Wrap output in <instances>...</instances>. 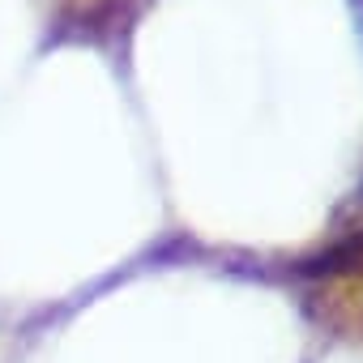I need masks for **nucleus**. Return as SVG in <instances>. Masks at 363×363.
Wrapping results in <instances>:
<instances>
[{"instance_id": "f257e3e1", "label": "nucleus", "mask_w": 363, "mask_h": 363, "mask_svg": "<svg viewBox=\"0 0 363 363\" xmlns=\"http://www.w3.org/2000/svg\"><path fill=\"white\" fill-rule=\"evenodd\" d=\"M354 269H363V235H350L329 252L303 261V274H354Z\"/></svg>"}]
</instances>
